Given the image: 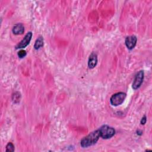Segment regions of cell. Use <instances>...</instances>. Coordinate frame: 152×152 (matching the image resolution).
Segmentation results:
<instances>
[{
	"instance_id": "obj_1",
	"label": "cell",
	"mask_w": 152,
	"mask_h": 152,
	"mask_svg": "<svg viewBox=\"0 0 152 152\" xmlns=\"http://www.w3.org/2000/svg\"><path fill=\"white\" fill-rule=\"evenodd\" d=\"M100 137L99 130H96L84 137L80 141V145L83 148L91 146L97 142Z\"/></svg>"
},
{
	"instance_id": "obj_2",
	"label": "cell",
	"mask_w": 152,
	"mask_h": 152,
	"mask_svg": "<svg viewBox=\"0 0 152 152\" xmlns=\"http://www.w3.org/2000/svg\"><path fill=\"white\" fill-rule=\"evenodd\" d=\"M99 130L100 136L103 139H109L112 138L115 134V130L113 128L107 125H104L100 127Z\"/></svg>"
},
{
	"instance_id": "obj_3",
	"label": "cell",
	"mask_w": 152,
	"mask_h": 152,
	"mask_svg": "<svg viewBox=\"0 0 152 152\" xmlns=\"http://www.w3.org/2000/svg\"><path fill=\"white\" fill-rule=\"evenodd\" d=\"M126 96V93L124 92H118L113 94L110 99L111 104L115 106L121 104L124 102Z\"/></svg>"
},
{
	"instance_id": "obj_4",
	"label": "cell",
	"mask_w": 152,
	"mask_h": 152,
	"mask_svg": "<svg viewBox=\"0 0 152 152\" xmlns=\"http://www.w3.org/2000/svg\"><path fill=\"white\" fill-rule=\"evenodd\" d=\"M144 71H140L135 75V78L134 80L133 83H132V87L133 89L134 90H137V88H138L141 84L142 83L143 80H144Z\"/></svg>"
},
{
	"instance_id": "obj_5",
	"label": "cell",
	"mask_w": 152,
	"mask_h": 152,
	"mask_svg": "<svg viewBox=\"0 0 152 152\" xmlns=\"http://www.w3.org/2000/svg\"><path fill=\"white\" fill-rule=\"evenodd\" d=\"M32 37V33L31 31L28 32L26 35L24 36V37L22 39V40L18 43V45L15 46L16 49H23L26 48L29 43L30 42L31 39Z\"/></svg>"
},
{
	"instance_id": "obj_6",
	"label": "cell",
	"mask_w": 152,
	"mask_h": 152,
	"mask_svg": "<svg viewBox=\"0 0 152 152\" xmlns=\"http://www.w3.org/2000/svg\"><path fill=\"white\" fill-rule=\"evenodd\" d=\"M137 41V39L135 36L132 35V36H128L126 37L125 40V45L128 49L132 50L135 46Z\"/></svg>"
},
{
	"instance_id": "obj_7",
	"label": "cell",
	"mask_w": 152,
	"mask_h": 152,
	"mask_svg": "<svg viewBox=\"0 0 152 152\" xmlns=\"http://www.w3.org/2000/svg\"><path fill=\"white\" fill-rule=\"evenodd\" d=\"M97 63V55L95 52H92L88 60V66L89 68H94Z\"/></svg>"
},
{
	"instance_id": "obj_8",
	"label": "cell",
	"mask_w": 152,
	"mask_h": 152,
	"mask_svg": "<svg viewBox=\"0 0 152 152\" xmlns=\"http://www.w3.org/2000/svg\"><path fill=\"white\" fill-rule=\"evenodd\" d=\"M24 31V27L23 24L18 23L14 25L12 28V33L15 35L22 34Z\"/></svg>"
},
{
	"instance_id": "obj_9",
	"label": "cell",
	"mask_w": 152,
	"mask_h": 152,
	"mask_svg": "<svg viewBox=\"0 0 152 152\" xmlns=\"http://www.w3.org/2000/svg\"><path fill=\"white\" fill-rule=\"evenodd\" d=\"M43 46V38L42 36H39L35 41L34 45V48L36 50H38Z\"/></svg>"
},
{
	"instance_id": "obj_10",
	"label": "cell",
	"mask_w": 152,
	"mask_h": 152,
	"mask_svg": "<svg viewBox=\"0 0 152 152\" xmlns=\"http://www.w3.org/2000/svg\"><path fill=\"white\" fill-rule=\"evenodd\" d=\"M6 151H10V152H12L14 151V146L12 142H8L7 145H6V148H5Z\"/></svg>"
},
{
	"instance_id": "obj_11",
	"label": "cell",
	"mask_w": 152,
	"mask_h": 152,
	"mask_svg": "<svg viewBox=\"0 0 152 152\" xmlns=\"http://www.w3.org/2000/svg\"><path fill=\"white\" fill-rule=\"evenodd\" d=\"M26 50H20L18 52V53H17V55H18V57L20 58H24V57H25L26 56Z\"/></svg>"
},
{
	"instance_id": "obj_12",
	"label": "cell",
	"mask_w": 152,
	"mask_h": 152,
	"mask_svg": "<svg viewBox=\"0 0 152 152\" xmlns=\"http://www.w3.org/2000/svg\"><path fill=\"white\" fill-rule=\"evenodd\" d=\"M146 121H147V117H146V116H144L142 118V119H141V125H144L145 123H146Z\"/></svg>"
},
{
	"instance_id": "obj_13",
	"label": "cell",
	"mask_w": 152,
	"mask_h": 152,
	"mask_svg": "<svg viewBox=\"0 0 152 152\" xmlns=\"http://www.w3.org/2000/svg\"><path fill=\"white\" fill-rule=\"evenodd\" d=\"M137 135H141L142 134V132L141 131H140V130H138V131H137Z\"/></svg>"
}]
</instances>
